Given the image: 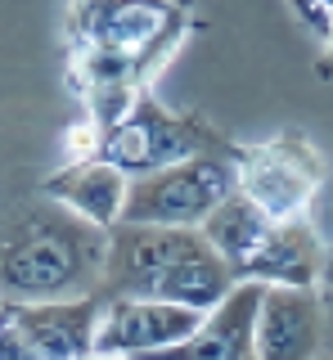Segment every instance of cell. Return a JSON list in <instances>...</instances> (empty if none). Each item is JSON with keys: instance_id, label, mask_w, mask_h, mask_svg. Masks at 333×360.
Segmentation results:
<instances>
[{"instance_id": "1", "label": "cell", "mask_w": 333, "mask_h": 360, "mask_svg": "<svg viewBox=\"0 0 333 360\" xmlns=\"http://www.w3.org/2000/svg\"><path fill=\"white\" fill-rule=\"evenodd\" d=\"M108 266V230L81 221L46 194L0 212V302L41 307L99 292Z\"/></svg>"}, {"instance_id": "2", "label": "cell", "mask_w": 333, "mask_h": 360, "mask_svg": "<svg viewBox=\"0 0 333 360\" xmlns=\"http://www.w3.org/2000/svg\"><path fill=\"white\" fill-rule=\"evenodd\" d=\"M235 292V270L212 252L198 230L171 225H108V266L99 297L171 302L190 311H216Z\"/></svg>"}, {"instance_id": "13", "label": "cell", "mask_w": 333, "mask_h": 360, "mask_svg": "<svg viewBox=\"0 0 333 360\" xmlns=\"http://www.w3.org/2000/svg\"><path fill=\"white\" fill-rule=\"evenodd\" d=\"M270 225H275V221L266 217L257 202L243 198L239 189H235V194L221 202L212 217L198 225V234H203V239L212 243V252L221 257V262L235 270V266H243V262H248V257L261 248V239L270 234Z\"/></svg>"}, {"instance_id": "10", "label": "cell", "mask_w": 333, "mask_h": 360, "mask_svg": "<svg viewBox=\"0 0 333 360\" xmlns=\"http://www.w3.org/2000/svg\"><path fill=\"white\" fill-rule=\"evenodd\" d=\"M14 329L18 338L37 352V360H86L95 356V333L104 320V297L77 302H41V307H14Z\"/></svg>"}, {"instance_id": "9", "label": "cell", "mask_w": 333, "mask_h": 360, "mask_svg": "<svg viewBox=\"0 0 333 360\" xmlns=\"http://www.w3.org/2000/svg\"><path fill=\"white\" fill-rule=\"evenodd\" d=\"M325 279V243L311 221H275L261 248L235 266V284L261 288H315Z\"/></svg>"}, {"instance_id": "7", "label": "cell", "mask_w": 333, "mask_h": 360, "mask_svg": "<svg viewBox=\"0 0 333 360\" xmlns=\"http://www.w3.org/2000/svg\"><path fill=\"white\" fill-rule=\"evenodd\" d=\"M207 315L190 307H171V302H140V297H104V320L95 333V356L108 360H136L149 352L185 342L198 333Z\"/></svg>"}, {"instance_id": "15", "label": "cell", "mask_w": 333, "mask_h": 360, "mask_svg": "<svg viewBox=\"0 0 333 360\" xmlns=\"http://www.w3.org/2000/svg\"><path fill=\"white\" fill-rule=\"evenodd\" d=\"M9 315H14V307H9ZM0 360H37V352L18 338L14 320H0Z\"/></svg>"}, {"instance_id": "11", "label": "cell", "mask_w": 333, "mask_h": 360, "mask_svg": "<svg viewBox=\"0 0 333 360\" xmlns=\"http://www.w3.org/2000/svg\"><path fill=\"white\" fill-rule=\"evenodd\" d=\"M261 284H235L216 311L198 324L194 338L166 347V352H149L136 360H257L252 352V329H257V307H261Z\"/></svg>"}, {"instance_id": "4", "label": "cell", "mask_w": 333, "mask_h": 360, "mask_svg": "<svg viewBox=\"0 0 333 360\" xmlns=\"http://www.w3.org/2000/svg\"><path fill=\"white\" fill-rule=\"evenodd\" d=\"M243 149V144H239ZM235 153H198L153 176L131 180L122 221L126 225H171V230H198L212 212L239 189Z\"/></svg>"}, {"instance_id": "14", "label": "cell", "mask_w": 333, "mask_h": 360, "mask_svg": "<svg viewBox=\"0 0 333 360\" xmlns=\"http://www.w3.org/2000/svg\"><path fill=\"white\" fill-rule=\"evenodd\" d=\"M99 140H104V131H99L95 122L81 112V122H72L68 135H63V167L95 162V158H99Z\"/></svg>"}, {"instance_id": "17", "label": "cell", "mask_w": 333, "mask_h": 360, "mask_svg": "<svg viewBox=\"0 0 333 360\" xmlns=\"http://www.w3.org/2000/svg\"><path fill=\"white\" fill-rule=\"evenodd\" d=\"M0 320H9V302H0Z\"/></svg>"}, {"instance_id": "8", "label": "cell", "mask_w": 333, "mask_h": 360, "mask_svg": "<svg viewBox=\"0 0 333 360\" xmlns=\"http://www.w3.org/2000/svg\"><path fill=\"white\" fill-rule=\"evenodd\" d=\"M325 333V302L315 288H266L252 329L257 360H315Z\"/></svg>"}, {"instance_id": "16", "label": "cell", "mask_w": 333, "mask_h": 360, "mask_svg": "<svg viewBox=\"0 0 333 360\" xmlns=\"http://www.w3.org/2000/svg\"><path fill=\"white\" fill-rule=\"evenodd\" d=\"M315 72L325 77V82H333V14H329V32H325V54H320Z\"/></svg>"}, {"instance_id": "18", "label": "cell", "mask_w": 333, "mask_h": 360, "mask_svg": "<svg viewBox=\"0 0 333 360\" xmlns=\"http://www.w3.org/2000/svg\"><path fill=\"white\" fill-rule=\"evenodd\" d=\"M288 5H297V0H288Z\"/></svg>"}, {"instance_id": "12", "label": "cell", "mask_w": 333, "mask_h": 360, "mask_svg": "<svg viewBox=\"0 0 333 360\" xmlns=\"http://www.w3.org/2000/svg\"><path fill=\"white\" fill-rule=\"evenodd\" d=\"M126 189H131V176H122L117 167H108V162H77V167H59V172H50L46 180H41L37 194L63 202V207L77 212L81 221L108 230V225L122 221Z\"/></svg>"}, {"instance_id": "3", "label": "cell", "mask_w": 333, "mask_h": 360, "mask_svg": "<svg viewBox=\"0 0 333 360\" xmlns=\"http://www.w3.org/2000/svg\"><path fill=\"white\" fill-rule=\"evenodd\" d=\"M235 149L239 144L230 140V135H221L203 112H171L153 95H144L140 104L99 140L95 162H108V167H117L122 176L140 180V176L162 172V167L185 162V158L235 153Z\"/></svg>"}, {"instance_id": "5", "label": "cell", "mask_w": 333, "mask_h": 360, "mask_svg": "<svg viewBox=\"0 0 333 360\" xmlns=\"http://www.w3.org/2000/svg\"><path fill=\"white\" fill-rule=\"evenodd\" d=\"M239 194L252 198L270 221H306L325 185V158L306 131H280L266 144H243L235 158Z\"/></svg>"}, {"instance_id": "6", "label": "cell", "mask_w": 333, "mask_h": 360, "mask_svg": "<svg viewBox=\"0 0 333 360\" xmlns=\"http://www.w3.org/2000/svg\"><path fill=\"white\" fill-rule=\"evenodd\" d=\"M194 18V0H72L68 50H144Z\"/></svg>"}]
</instances>
